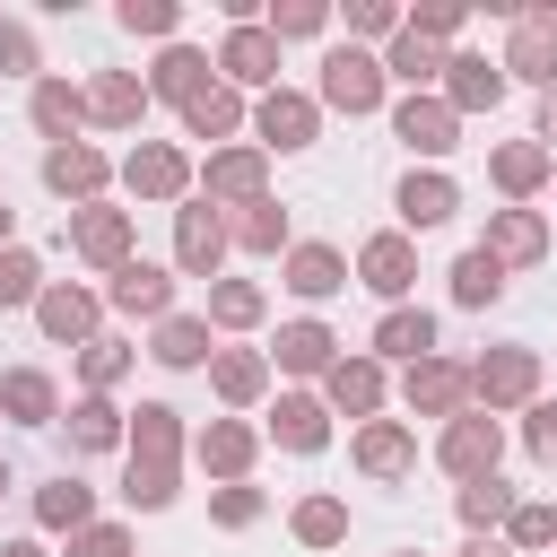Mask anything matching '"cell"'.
<instances>
[{
  "instance_id": "cell-1",
  "label": "cell",
  "mask_w": 557,
  "mask_h": 557,
  "mask_svg": "<svg viewBox=\"0 0 557 557\" xmlns=\"http://www.w3.org/2000/svg\"><path fill=\"white\" fill-rule=\"evenodd\" d=\"M322 96H331L339 113H374V104H383V61H366V52H331V61H322Z\"/></svg>"
},
{
  "instance_id": "cell-2",
  "label": "cell",
  "mask_w": 557,
  "mask_h": 557,
  "mask_svg": "<svg viewBox=\"0 0 557 557\" xmlns=\"http://www.w3.org/2000/svg\"><path fill=\"white\" fill-rule=\"evenodd\" d=\"M444 470L453 479H487L496 470V418H453L444 426Z\"/></svg>"
},
{
  "instance_id": "cell-3",
  "label": "cell",
  "mask_w": 557,
  "mask_h": 557,
  "mask_svg": "<svg viewBox=\"0 0 557 557\" xmlns=\"http://www.w3.org/2000/svg\"><path fill=\"white\" fill-rule=\"evenodd\" d=\"M461 392H470L461 366H444V357H418V366H409V409L444 418V409H461Z\"/></svg>"
},
{
  "instance_id": "cell-4",
  "label": "cell",
  "mask_w": 557,
  "mask_h": 557,
  "mask_svg": "<svg viewBox=\"0 0 557 557\" xmlns=\"http://www.w3.org/2000/svg\"><path fill=\"white\" fill-rule=\"evenodd\" d=\"M218 70H226V78H244V87H261V78L278 70V35L235 26V35H226V52H218Z\"/></svg>"
},
{
  "instance_id": "cell-5",
  "label": "cell",
  "mask_w": 557,
  "mask_h": 557,
  "mask_svg": "<svg viewBox=\"0 0 557 557\" xmlns=\"http://www.w3.org/2000/svg\"><path fill=\"white\" fill-rule=\"evenodd\" d=\"M70 244H78L87 261H113V270H122V252H131V218H122V209H78Z\"/></svg>"
},
{
  "instance_id": "cell-6",
  "label": "cell",
  "mask_w": 557,
  "mask_h": 557,
  "mask_svg": "<svg viewBox=\"0 0 557 557\" xmlns=\"http://www.w3.org/2000/svg\"><path fill=\"white\" fill-rule=\"evenodd\" d=\"M505 70H522V78H540V87H557V17H522V35H513V52H505Z\"/></svg>"
},
{
  "instance_id": "cell-7",
  "label": "cell",
  "mask_w": 557,
  "mask_h": 557,
  "mask_svg": "<svg viewBox=\"0 0 557 557\" xmlns=\"http://www.w3.org/2000/svg\"><path fill=\"white\" fill-rule=\"evenodd\" d=\"M113 305H122V313H165V305H174V278L148 270V261H122V270H113Z\"/></svg>"
},
{
  "instance_id": "cell-8",
  "label": "cell",
  "mask_w": 557,
  "mask_h": 557,
  "mask_svg": "<svg viewBox=\"0 0 557 557\" xmlns=\"http://www.w3.org/2000/svg\"><path fill=\"white\" fill-rule=\"evenodd\" d=\"M479 252H496V261H540V218H531V209H496Z\"/></svg>"
},
{
  "instance_id": "cell-9",
  "label": "cell",
  "mask_w": 557,
  "mask_h": 557,
  "mask_svg": "<svg viewBox=\"0 0 557 557\" xmlns=\"http://www.w3.org/2000/svg\"><path fill=\"white\" fill-rule=\"evenodd\" d=\"M174 252H183V270H209V261L226 252V226H218V209H183V218H174Z\"/></svg>"
},
{
  "instance_id": "cell-10",
  "label": "cell",
  "mask_w": 557,
  "mask_h": 557,
  "mask_svg": "<svg viewBox=\"0 0 557 557\" xmlns=\"http://www.w3.org/2000/svg\"><path fill=\"white\" fill-rule=\"evenodd\" d=\"M531 374H540V366H531V348H496L470 383H479V392H487V409H496V400H522V392H531Z\"/></svg>"
},
{
  "instance_id": "cell-11",
  "label": "cell",
  "mask_w": 557,
  "mask_h": 557,
  "mask_svg": "<svg viewBox=\"0 0 557 557\" xmlns=\"http://www.w3.org/2000/svg\"><path fill=\"white\" fill-rule=\"evenodd\" d=\"M261 139L270 148H305L313 139V104L305 96H261Z\"/></svg>"
},
{
  "instance_id": "cell-12",
  "label": "cell",
  "mask_w": 557,
  "mask_h": 557,
  "mask_svg": "<svg viewBox=\"0 0 557 557\" xmlns=\"http://www.w3.org/2000/svg\"><path fill=\"white\" fill-rule=\"evenodd\" d=\"M400 139H409V148H426V157H444V148H453V104L409 96V104H400Z\"/></svg>"
},
{
  "instance_id": "cell-13",
  "label": "cell",
  "mask_w": 557,
  "mask_h": 557,
  "mask_svg": "<svg viewBox=\"0 0 557 557\" xmlns=\"http://www.w3.org/2000/svg\"><path fill=\"white\" fill-rule=\"evenodd\" d=\"M44 183H52V191H96V183H104V157L78 148V139H61V148L44 157Z\"/></svg>"
},
{
  "instance_id": "cell-14",
  "label": "cell",
  "mask_w": 557,
  "mask_h": 557,
  "mask_svg": "<svg viewBox=\"0 0 557 557\" xmlns=\"http://www.w3.org/2000/svg\"><path fill=\"white\" fill-rule=\"evenodd\" d=\"M287 287H296V296L348 287V278H339V252H331V244H296V252H287Z\"/></svg>"
},
{
  "instance_id": "cell-15",
  "label": "cell",
  "mask_w": 557,
  "mask_h": 557,
  "mask_svg": "<svg viewBox=\"0 0 557 557\" xmlns=\"http://www.w3.org/2000/svg\"><path fill=\"white\" fill-rule=\"evenodd\" d=\"M409 278H418L409 244H400V235H374V244H366V287H374V296H400Z\"/></svg>"
},
{
  "instance_id": "cell-16",
  "label": "cell",
  "mask_w": 557,
  "mask_h": 557,
  "mask_svg": "<svg viewBox=\"0 0 557 557\" xmlns=\"http://www.w3.org/2000/svg\"><path fill=\"white\" fill-rule=\"evenodd\" d=\"M35 313H44V331H52V339H87V331H96V296H78V287L35 296Z\"/></svg>"
},
{
  "instance_id": "cell-17",
  "label": "cell",
  "mask_w": 557,
  "mask_h": 557,
  "mask_svg": "<svg viewBox=\"0 0 557 557\" xmlns=\"http://www.w3.org/2000/svg\"><path fill=\"white\" fill-rule=\"evenodd\" d=\"M322 435H331V418H322V400H305V392H287V400H278V444H287V453H322Z\"/></svg>"
},
{
  "instance_id": "cell-18",
  "label": "cell",
  "mask_w": 557,
  "mask_h": 557,
  "mask_svg": "<svg viewBox=\"0 0 557 557\" xmlns=\"http://www.w3.org/2000/svg\"><path fill=\"white\" fill-rule=\"evenodd\" d=\"M400 218H409V226H444V218H453V183H444V174H409V183H400Z\"/></svg>"
},
{
  "instance_id": "cell-19",
  "label": "cell",
  "mask_w": 557,
  "mask_h": 557,
  "mask_svg": "<svg viewBox=\"0 0 557 557\" xmlns=\"http://www.w3.org/2000/svg\"><path fill=\"white\" fill-rule=\"evenodd\" d=\"M331 400L366 418V409L383 400V366H374V357H348V366H331Z\"/></svg>"
},
{
  "instance_id": "cell-20",
  "label": "cell",
  "mask_w": 557,
  "mask_h": 557,
  "mask_svg": "<svg viewBox=\"0 0 557 557\" xmlns=\"http://www.w3.org/2000/svg\"><path fill=\"white\" fill-rule=\"evenodd\" d=\"M0 409H9V418H26V426H44V418H52V383H44L35 366L0 374Z\"/></svg>"
},
{
  "instance_id": "cell-21",
  "label": "cell",
  "mask_w": 557,
  "mask_h": 557,
  "mask_svg": "<svg viewBox=\"0 0 557 557\" xmlns=\"http://www.w3.org/2000/svg\"><path fill=\"white\" fill-rule=\"evenodd\" d=\"M183 122H191V139H226V131L244 122V104H235L226 87H200V96L183 104Z\"/></svg>"
},
{
  "instance_id": "cell-22",
  "label": "cell",
  "mask_w": 557,
  "mask_h": 557,
  "mask_svg": "<svg viewBox=\"0 0 557 557\" xmlns=\"http://www.w3.org/2000/svg\"><path fill=\"white\" fill-rule=\"evenodd\" d=\"M131 191L174 200V191H183V157H174V148H139V157H131Z\"/></svg>"
},
{
  "instance_id": "cell-23",
  "label": "cell",
  "mask_w": 557,
  "mask_h": 557,
  "mask_svg": "<svg viewBox=\"0 0 557 557\" xmlns=\"http://www.w3.org/2000/svg\"><path fill=\"white\" fill-rule=\"evenodd\" d=\"M496 287H505V261L496 252H461L453 261V296L461 305H496Z\"/></svg>"
},
{
  "instance_id": "cell-24",
  "label": "cell",
  "mask_w": 557,
  "mask_h": 557,
  "mask_svg": "<svg viewBox=\"0 0 557 557\" xmlns=\"http://www.w3.org/2000/svg\"><path fill=\"white\" fill-rule=\"evenodd\" d=\"M278 366L322 374V366H331V331H322V322H287V331H278Z\"/></svg>"
},
{
  "instance_id": "cell-25",
  "label": "cell",
  "mask_w": 557,
  "mask_h": 557,
  "mask_svg": "<svg viewBox=\"0 0 557 557\" xmlns=\"http://www.w3.org/2000/svg\"><path fill=\"white\" fill-rule=\"evenodd\" d=\"M70 444H78V453L122 444V409H113V400H78V409H70Z\"/></svg>"
},
{
  "instance_id": "cell-26",
  "label": "cell",
  "mask_w": 557,
  "mask_h": 557,
  "mask_svg": "<svg viewBox=\"0 0 557 557\" xmlns=\"http://www.w3.org/2000/svg\"><path fill=\"white\" fill-rule=\"evenodd\" d=\"M357 461H366L374 479H400L418 453H409V435H400V426H366V435H357Z\"/></svg>"
},
{
  "instance_id": "cell-27",
  "label": "cell",
  "mask_w": 557,
  "mask_h": 557,
  "mask_svg": "<svg viewBox=\"0 0 557 557\" xmlns=\"http://www.w3.org/2000/svg\"><path fill=\"white\" fill-rule=\"evenodd\" d=\"M200 78H209V61H200L191 44H174V52L157 61V96H174V104H191V96H200Z\"/></svg>"
},
{
  "instance_id": "cell-28",
  "label": "cell",
  "mask_w": 557,
  "mask_h": 557,
  "mask_svg": "<svg viewBox=\"0 0 557 557\" xmlns=\"http://www.w3.org/2000/svg\"><path fill=\"white\" fill-rule=\"evenodd\" d=\"M139 104H148V96H139V78H122V70L87 87V113H96V122H139Z\"/></svg>"
},
{
  "instance_id": "cell-29",
  "label": "cell",
  "mask_w": 557,
  "mask_h": 557,
  "mask_svg": "<svg viewBox=\"0 0 557 557\" xmlns=\"http://www.w3.org/2000/svg\"><path fill=\"white\" fill-rule=\"evenodd\" d=\"M209 191L252 200V191H261V148H226V157H209Z\"/></svg>"
},
{
  "instance_id": "cell-30",
  "label": "cell",
  "mask_w": 557,
  "mask_h": 557,
  "mask_svg": "<svg viewBox=\"0 0 557 557\" xmlns=\"http://www.w3.org/2000/svg\"><path fill=\"white\" fill-rule=\"evenodd\" d=\"M374 348H383V357H426V348H435V322H426V313H383Z\"/></svg>"
},
{
  "instance_id": "cell-31",
  "label": "cell",
  "mask_w": 557,
  "mask_h": 557,
  "mask_svg": "<svg viewBox=\"0 0 557 557\" xmlns=\"http://www.w3.org/2000/svg\"><path fill=\"white\" fill-rule=\"evenodd\" d=\"M87 505H96V496H87L78 479H52V487L35 496V513H44V531H78V522H87Z\"/></svg>"
},
{
  "instance_id": "cell-32",
  "label": "cell",
  "mask_w": 557,
  "mask_h": 557,
  "mask_svg": "<svg viewBox=\"0 0 557 557\" xmlns=\"http://www.w3.org/2000/svg\"><path fill=\"white\" fill-rule=\"evenodd\" d=\"M461 522H479V531H487V522H513V487H505L496 470L470 479V487H461Z\"/></svg>"
},
{
  "instance_id": "cell-33",
  "label": "cell",
  "mask_w": 557,
  "mask_h": 557,
  "mask_svg": "<svg viewBox=\"0 0 557 557\" xmlns=\"http://www.w3.org/2000/svg\"><path fill=\"white\" fill-rule=\"evenodd\" d=\"M444 70H453V104H470V113H479V104H496V96H505V78H496V70H487V61H444Z\"/></svg>"
},
{
  "instance_id": "cell-34",
  "label": "cell",
  "mask_w": 557,
  "mask_h": 557,
  "mask_svg": "<svg viewBox=\"0 0 557 557\" xmlns=\"http://www.w3.org/2000/svg\"><path fill=\"white\" fill-rule=\"evenodd\" d=\"M122 496H131V505H148V513H157V505H174V461H131Z\"/></svg>"
},
{
  "instance_id": "cell-35",
  "label": "cell",
  "mask_w": 557,
  "mask_h": 557,
  "mask_svg": "<svg viewBox=\"0 0 557 557\" xmlns=\"http://www.w3.org/2000/svg\"><path fill=\"white\" fill-rule=\"evenodd\" d=\"M383 70H392V78H409V87H418V78H435V70H444V52H435V44H426V35H400V44H392V61H383Z\"/></svg>"
},
{
  "instance_id": "cell-36",
  "label": "cell",
  "mask_w": 557,
  "mask_h": 557,
  "mask_svg": "<svg viewBox=\"0 0 557 557\" xmlns=\"http://www.w3.org/2000/svg\"><path fill=\"white\" fill-rule=\"evenodd\" d=\"M157 357H165V366H200V357H209V331H200V322H183V313H174V322H165V331H157Z\"/></svg>"
},
{
  "instance_id": "cell-37",
  "label": "cell",
  "mask_w": 557,
  "mask_h": 557,
  "mask_svg": "<svg viewBox=\"0 0 557 557\" xmlns=\"http://www.w3.org/2000/svg\"><path fill=\"white\" fill-rule=\"evenodd\" d=\"M78 113H87V104H78V96H70V87H61V78H44V87H35V122H44V131H52V139H61V131H70V122H78Z\"/></svg>"
},
{
  "instance_id": "cell-38",
  "label": "cell",
  "mask_w": 557,
  "mask_h": 557,
  "mask_svg": "<svg viewBox=\"0 0 557 557\" xmlns=\"http://www.w3.org/2000/svg\"><path fill=\"white\" fill-rule=\"evenodd\" d=\"M540 174H548L540 148H496V183H505V191H540Z\"/></svg>"
},
{
  "instance_id": "cell-39",
  "label": "cell",
  "mask_w": 557,
  "mask_h": 557,
  "mask_svg": "<svg viewBox=\"0 0 557 557\" xmlns=\"http://www.w3.org/2000/svg\"><path fill=\"white\" fill-rule=\"evenodd\" d=\"M218 392H226V400H252V392H261V357H252V348H226V357H218Z\"/></svg>"
},
{
  "instance_id": "cell-40",
  "label": "cell",
  "mask_w": 557,
  "mask_h": 557,
  "mask_svg": "<svg viewBox=\"0 0 557 557\" xmlns=\"http://www.w3.org/2000/svg\"><path fill=\"white\" fill-rule=\"evenodd\" d=\"M131 461H174V409H157V400L139 409V453Z\"/></svg>"
},
{
  "instance_id": "cell-41",
  "label": "cell",
  "mask_w": 557,
  "mask_h": 557,
  "mask_svg": "<svg viewBox=\"0 0 557 557\" xmlns=\"http://www.w3.org/2000/svg\"><path fill=\"white\" fill-rule=\"evenodd\" d=\"M339 531H348V513H339L331 496H313V505H296V540H313V548H331Z\"/></svg>"
},
{
  "instance_id": "cell-42",
  "label": "cell",
  "mask_w": 557,
  "mask_h": 557,
  "mask_svg": "<svg viewBox=\"0 0 557 557\" xmlns=\"http://www.w3.org/2000/svg\"><path fill=\"white\" fill-rule=\"evenodd\" d=\"M209 313H218V322H235V331H244V322H261V287H244V278H226V287H218V296H209Z\"/></svg>"
},
{
  "instance_id": "cell-43",
  "label": "cell",
  "mask_w": 557,
  "mask_h": 557,
  "mask_svg": "<svg viewBox=\"0 0 557 557\" xmlns=\"http://www.w3.org/2000/svg\"><path fill=\"white\" fill-rule=\"evenodd\" d=\"M235 235H244V244H252V252H270V244H278V235H287V218H278V209H270V200H252V209H244V226H235Z\"/></svg>"
},
{
  "instance_id": "cell-44",
  "label": "cell",
  "mask_w": 557,
  "mask_h": 557,
  "mask_svg": "<svg viewBox=\"0 0 557 557\" xmlns=\"http://www.w3.org/2000/svg\"><path fill=\"white\" fill-rule=\"evenodd\" d=\"M200 453H209L218 470H244V461H252V435H244V426H209V444H200Z\"/></svg>"
},
{
  "instance_id": "cell-45",
  "label": "cell",
  "mask_w": 557,
  "mask_h": 557,
  "mask_svg": "<svg viewBox=\"0 0 557 557\" xmlns=\"http://www.w3.org/2000/svg\"><path fill=\"white\" fill-rule=\"evenodd\" d=\"M35 296V252H0V305H26Z\"/></svg>"
},
{
  "instance_id": "cell-46",
  "label": "cell",
  "mask_w": 557,
  "mask_h": 557,
  "mask_svg": "<svg viewBox=\"0 0 557 557\" xmlns=\"http://www.w3.org/2000/svg\"><path fill=\"white\" fill-rule=\"evenodd\" d=\"M122 26L131 35H165L174 26V0H122Z\"/></svg>"
},
{
  "instance_id": "cell-47",
  "label": "cell",
  "mask_w": 557,
  "mask_h": 557,
  "mask_svg": "<svg viewBox=\"0 0 557 557\" xmlns=\"http://www.w3.org/2000/svg\"><path fill=\"white\" fill-rule=\"evenodd\" d=\"M70 557H131V540H122L113 522H87V531L70 540Z\"/></svg>"
},
{
  "instance_id": "cell-48",
  "label": "cell",
  "mask_w": 557,
  "mask_h": 557,
  "mask_svg": "<svg viewBox=\"0 0 557 557\" xmlns=\"http://www.w3.org/2000/svg\"><path fill=\"white\" fill-rule=\"evenodd\" d=\"M270 35H322V0H287V9L270 17Z\"/></svg>"
},
{
  "instance_id": "cell-49",
  "label": "cell",
  "mask_w": 557,
  "mask_h": 557,
  "mask_svg": "<svg viewBox=\"0 0 557 557\" xmlns=\"http://www.w3.org/2000/svg\"><path fill=\"white\" fill-rule=\"evenodd\" d=\"M513 540H522V548L557 540V513H548V505H513Z\"/></svg>"
},
{
  "instance_id": "cell-50",
  "label": "cell",
  "mask_w": 557,
  "mask_h": 557,
  "mask_svg": "<svg viewBox=\"0 0 557 557\" xmlns=\"http://www.w3.org/2000/svg\"><path fill=\"white\" fill-rule=\"evenodd\" d=\"M453 26H461V9H453V0H435V9H418V26H409V35H426V44H444Z\"/></svg>"
},
{
  "instance_id": "cell-51",
  "label": "cell",
  "mask_w": 557,
  "mask_h": 557,
  "mask_svg": "<svg viewBox=\"0 0 557 557\" xmlns=\"http://www.w3.org/2000/svg\"><path fill=\"white\" fill-rule=\"evenodd\" d=\"M78 366H87V383H113V374H122V348H113V339H87Z\"/></svg>"
},
{
  "instance_id": "cell-52",
  "label": "cell",
  "mask_w": 557,
  "mask_h": 557,
  "mask_svg": "<svg viewBox=\"0 0 557 557\" xmlns=\"http://www.w3.org/2000/svg\"><path fill=\"white\" fill-rule=\"evenodd\" d=\"M252 513H261V496H252V487H226V496H218V522H235V531H244Z\"/></svg>"
},
{
  "instance_id": "cell-53",
  "label": "cell",
  "mask_w": 557,
  "mask_h": 557,
  "mask_svg": "<svg viewBox=\"0 0 557 557\" xmlns=\"http://www.w3.org/2000/svg\"><path fill=\"white\" fill-rule=\"evenodd\" d=\"M35 61V44H26V26H0V70H26Z\"/></svg>"
},
{
  "instance_id": "cell-54",
  "label": "cell",
  "mask_w": 557,
  "mask_h": 557,
  "mask_svg": "<svg viewBox=\"0 0 557 557\" xmlns=\"http://www.w3.org/2000/svg\"><path fill=\"white\" fill-rule=\"evenodd\" d=\"M531 453L557 461V409H531Z\"/></svg>"
},
{
  "instance_id": "cell-55",
  "label": "cell",
  "mask_w": 557,
  "mask_h": 557,
  "mask_svg": "<svg viewBox=\"0 0 557 557\" xmlns=\"http://www.w3.org/2000/svg\"><path fill=\"white\" fill-rule=\"evenodd\" d=\"M348 26H357V35H383V26H392V9H383V0H357V9H348Z\"/></svg>"
},
{
  "instance_id": "cell-56",
  "label": "cell",
  "mask_w": 557,
  "mask_h": 557,
  "mask_svg": "<svg viewBox=\"0 0 557 557\" xmlns=\"http://www.w3.org/2000/svg\"><path fill=\"white\" fill-rule=\"evenodd\" d=\"M540 131H548V139H557V87H548V104H540Z\"/></svg>"
},
{
  "instance_id": "cell-57",
  "label": "cell",
  "mask_w": 557,
  "mask_h": 557,
  "mask_svg": "<svg viewBox=\"0 0 557 557\" xmlns=\"http://www.w3.org/2000/svg\"><path fill=\"white\" fill-rule=\"evenodd\" d=\"M461 557H505V548H496V540H470V548H461Z\"/></svg>"
},
{
  "instance_id": "cell-58",
  "label": "cell",
  "mask_w": 557,
  "mask_h": 557,
  "mask_svg": "<svg viewBox=\"0 0 557 557\" xmlns=\"http://www.w3.org/2000/svg\"><path fill=\"white\" fill-rule=\"evenodd\" d=\"M0 557H44V548H26V540H17V548H0Z\"/></svg>"
},
{
  "instance_id": "cell-59",
  "label": "cell",
  "mask_w": 557,
  "mask_h": 557,
  "mask_svg": "<svg viewBox=\"0 0 557 557\" xmlns=\"http://www.w3.org/2000/svg\"><path fill=\"white\" fill-rule=\"evenodd\" d=\"M0 235H9V209H0Z\"/></svg>"
},
{
  "instance_id": "cell-60",
  "label": "cell",
  "mask_w": 557,
  "mask_h": 557,
  "mask_svg": "<svg viewBox=\"0 0 557 557\" xmlns=\"http://www.w3.org/2000/svg\"><path fill=\"white\" fill-rule=\"evenodd\" d=\"M0 487H9V461H0Z\"/></svg>"
}]
</instances>
